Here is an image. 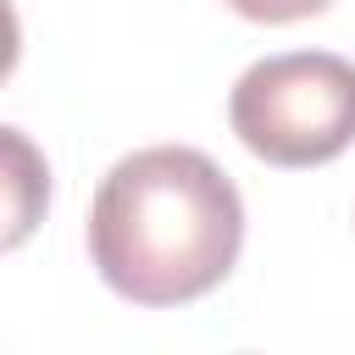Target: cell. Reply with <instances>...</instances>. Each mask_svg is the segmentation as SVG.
Masks as SVG:
<instances>
[{"label": "cell", "instance_id": "6da1fadb", "mask_svg": "<svg viewBox=\"0 0 355 355\" xmlns=\"http://www.w3.org/2000/svg\"><path fill=\"white\" fill-rule=\"evenodd\" d=\"M244 244L233 178L189 144L122 155L89 205V255L133 305H183L211 294Z\"/></svg>", "mask_w": 355, "mask_h": 355}, {"label": "cell", "instance_id": "7a4b0ae2", "mask_svg": "<svg viewBox=\"0 0 355 355\" xmlns=\"http://www.w3.org/2000/svg\"><path fill=\"white\" fill-rule=\"evenodd\" d=\"M227 122L272 166H322L355 144V61L333 50L266 55L239 72Z\"/></svg>", "mask_w": 355, "mask_h": 355}, {"label": "cell", "instance_id": "3957f363", "mask_svg": "<svg viewBox=\"0 0 355 355\" xmlns=\"http://www.w3.org/2000/svg\"><path fill=\"white\" fill-rule=\"evenodd\" d=\"M239 17H250V22H300V17H316V11H327L333 0H227Z\"/></svg>", "mask_w": 355, "mask_h": 355}]
</instances>
